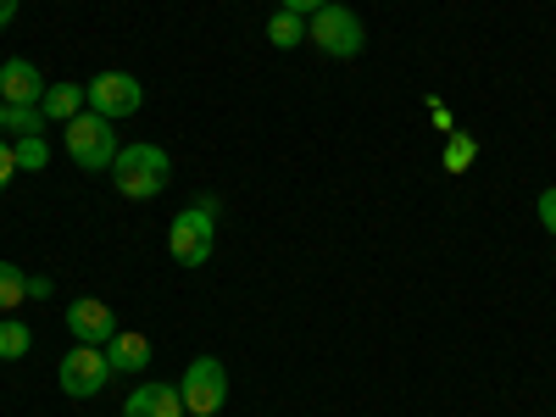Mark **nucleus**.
I'll list each match as a JSON object with an SVG mask.
<instances>
[{
  "mask_svg": "<svg viewBox=\"0 0 556 417\" xmlns=\"http://www.w3.org/2000/svg\"><path fill=\"white\" fill-rule=\"evenodd\" d=\"M112 184L128 201H156L173 184V156L162 146H123L112 162Z\"/></svg>",
  "mask_w": 556,
  "mask_h": 417,
  "instance_id": "1",
  "label": "nucleus"
},
{
  "mask_svg": "<svg viewBox=\"0 0 556 417\" xmlns=\"http://www.w3.org/2000/svg\"><path fill=\"white\" fill-rule=\"evenodd\" d=\"M212 245H217V201H195V206H184L167 228V256L178 267H206L212 262Z\"/></svg>",
  "mask_w": 556,
  "mask_h": 417,
  "instance_id": "2",
  "label": "nucleus"
},
{
  "mask_svg": "<svg viewBox=\"0 0 556 417\" xmlns=\"http://www.w3.org/2000/svg\"><path fill=\"white\" fill-rule=\"evenodd\" d=\"M62 146H67V156H73V167H84V173H112V162H117V123H106L101 112H78L73 123H67V134H62Z\"/></svg>",
  "mask_w": 556,
  "mask_h": 417,
  "instance_id": "3",
  "label": "nucleus"
},
{
  "mask_svg": "<svg viewBox=\"0 0 556 417\" xmlns=\"http://www.w3.org/2000/svg\"><path fill=\"white\" fill-rule=\"evenodd\" d=\"M306 39L317 45L323 56H334V62H351V56H362V45H367V28H362V17L351 12V7H323V12H312L306 17Z\"/></svg>",
  "mask_w": 556,
  "mask_h": 417,
  "instance_id": "4",
  "label": "nucleus"
},
{
  "mask_svg": "<svg viewBox=\"0 0 556 417\" xmlns=\"http://www.w3.org/2000/svg\"><path fill=\"white\" fill-rule=\"evenodd\" d=\"M178 395H184V412L190 417H217L228 406V367L217 356H195L178 379Z\"/></svg>",
  "mask_w": 556,
  "mask_h": 417,
  "instance_id": "5",
  "label": "nucleus"
},
{
  "mask_svg": "<svg viewBox=\"0 0 556 417\" xmlns=\"http://www.w3.org/2000/svg\"><path fill=\"white\" fill-rule=\"evenodd\" d=\"M84 96H89V112H101L106 123H123V117H134L139 106H146V89H139L134 73H101V78H89Z\"/></svg>",
  "mask_w": 556,
  "mask_h": 417,
  "instance_id": "6",
  "label": "nucleus"
},
{
  "mask_svg": "<svg viewBox=\"0 0 556 417\" xmlns=\"http://www.w3.org/2000/svg\"><path fill=\"white\" fill-rule=\"evenodd\" d=\"M112 379V362H106V345H73L62 356V390L73 401H89V395H101Z\"/></svg>",
  "mask_w": 556,
  "mask_h": 417,
  "instance_id": "7",
  "label": "nucleus"
},
{
  "mask_svg": "<svg viewBox=\"0 0 556 417\" xmlns=\"http://www.w3.org/2000/svg\"><path fill=\"white\" fill-rule=\"evenodd\" d=\"M67 334H73L78 345H112L117 312H112L101 295H78V301H67Z\"/></svg>",
  "mask_w": 556,
  "mask_h": 417,
  "instance_id": "8",
  "label": "nucleus"
},
{
  "mask_svg": "<svg viewBox=\"0 0 556 417\" xmlns=\"http://www.w3.org/2000/svg\"><path fill=\"white\" fill-rule=\"evenodd\" d=\"M0 101L7 106H39L45 101V78L34 62L12 56V62H0Z\"/></svg>",
  "mask_w": 556,
  "mask_h": 417,
  "instance_id": "9",
  "label": "nucleus"
},
{
  "mask_svg": "<svg viewBox=\"0 0 556 417\" xmlns=\"http://www.w3.org/2000/svg\"><path fill=\"white\" fill-rule=\"evenodd\" d=\"M123 417H190L184 412V395H178V384H139V390H128V401H123Z\"/></svg>",
  "mask_w": 556,
  "mask_h": 417,
  "instance_id": "10",
  "label": "nucleus"
},
{
  "mask_svg": "<svg viewBox=\"0 0 556 417\" xmlns=\"http://www.w3.org/2000/svg\"><path fill=\"white\" fill-rule=\"evenodd\" d=\"M151 340L146 334H128V329H117L112 334V345H106V362H112V374H146V362H151Z\"/></svg>",
  "mask_w": 556,
  "mask_h": 417,
  "instance_id": "11",
  "label": "nucleus"
},
{
  "mask_svg": "<svg viewBox=\"0 0 556 417\" xmlns=\"http://www.w3.org/2000/svg\"><path fill=\"white\" fill-rule=\"evenodd\" d=\"M89 106V96H84V84H45V101H39V112H45V123H73L78 112Z\"/></svg>",
  "mask_w": 556,
  "mask_h": 417,
  "instance_id": "12",
  "label": "nucleus"
},
{
  "mask_svg": "<svg viewBox=\"0 0 556 417\" xmlns=\"http://www.w3.org/2000/svg\"><path fill=\"white\" fill-rule=\"evenodd\" d=\"M267 39L278 45V51H295V45H306V17H295V12H273V17H267Z\"/></svg>",
  "mask_w": 556,
  "mask_h": 417,
  "instance_id": "13",
  "label": "nucleus"
},
{
  "mask_svg": "<svg viewBox=\"0 0 556 417\" xmlns=\"http://www.w3.org/2000/svg\"><path fill=\"white\" fill-rule=\"evenodd\" d=\"M23 301H28V273L17 262H0V312L12 317Z\"/></svg>",
  "mask_w": 556,
  "mask_h": 417,
  "instance_id": "14",
  "label": "nucleus"
},
{
  "mask_svg": "<svg viewBox=\"0 0 556 417\" xmlns=\"http://www.w3.org/2000/svg\"><path fill=\"white\" fill-rule=\"evenodd\" d=\"M473 162H479V139L462 134V128H451V134H445V173H468Z\"/></svg>",
  "mask_w": 556,
  "mask_h": 417,
  "instance_id": "15",
  "label": "nucleus"
},
{
  "mask_svg": "<svg viewBox=\"0 0 556 417\" xmlns=\"http://www.w3.org/2000/svg\"><path fill=\"white\" fill-rule=\"evenodd\" d=\"M28 351H34L28 323H17V317H0V362H23Z\"/></svg>",
  "mask_w": 556,
  "mask_h": 417,
  "instance_id": "16",
  "label": "nucleus"
},
{
  "mask_svg": "<svg viewBox=\"0 0 556 417\" xmlns=\"http://www.w3.org/2000/svg\"><path fill=\"white\" fill-rule=\"evenodd\" d=\"M12 156H17V173H39L45 162H51V146H45V134H28V139L12 146Z\"/></svg>",
  "mask_w": 556,
  "mask_h": 417,
  "instance_id": "17",
  "label": "nucleus"
},
{
  "mask_svg": "<svg viewBox=\"0 0 556 417\" xmlns=\"http://www.w3.org/2000/svg\"><path fill=\"white\" fill-rule=\"evenodd\" d=\"M7 128H12L17 139L45 134V112H39V106H7Z\"/></svg>",
  "mask_w": 556,
  "mask_h": 417,
  "instance_id": "18",
  "label": "nucleus"
},
{
  "mask_svg": "<svg viewBox=\"0 0 556 417\" xmlns=\"http://www.w3.org/2000/svg\"><path fill=\"white\" fill-rule=\"evenodd\" d=\"M534 212H540V223H545V235H556V190H540Z\"/></svg>",
  "mask_w": 556,
  "mask_h": 417,
  "instance_id": "19",
  "label": "nucleus"
},
{
  "mask_svg": "<svg viewBox=\"0 0 556 417\" xmlns=\"http://www.w3.org/2000/svg\"><path fill=\"white\" fill-rule=\"evenodd\" d=\"M323 7H329V0H278V12H295V17H312Z\"/></svg>",
  "mask_w": 556,
  "mask_h": 417,
  "instance_id": "20",
  "label": "nucleus"
},
{
  "mask_svg": "<svg viewBox=\"0 0 556 417\" xmlns=\"http://www.w3.org/2000/svg\"><path fill=\"white\" fill-rule=\"evenodd\" d=\"M12 173H17V156H12V146H7V139H0V190L12 184Z\"/></svg>",
  "mask_w": 556,
  "mask_h": 417,
  "instance_id": "21",
  "label": "nucleus"
},
{
  "mask_svg": "<svg viewBox=\"0 0 556 417\" xmlns=\"http://www.w3.org/2000/svg\"><path fill=\"white\" fill-rule=\"evenodd\" d=\"M429 117H434V128H445V134H451V128H456V123H451V112H445V106H440V101H429Z\"/></svg>",
  "mask_w": 556,
  "mask_h": 417,
  "instance_id": "22",
  "label": "nucleus"
},
{
  "mask_svg": "<svg viewBox=\"0 0 556 417\" xmlns=\"http://www.w3.org/2000/svg\"><path fill=\"white\" fill-rule=\"evenodd\" d=\"M51 295V278H28V301H45Z\"/></svg>",
  "mask_w": 556,
  "mask_h": 417,
  "instance_id": "23",
  "label": "nucleus"
},
{
  "mask_svg": "<svg viewBox=\"0 0 556 417\" xmlns=\"http://www.w3.org/2000/svg\"><path fill=\"white\" fill-rule=\"evenodd\" d=\"M17 7H23V0H0V28H7V23L17 17Z\"/></svg>",
  "mask_w": 556,
  "mask_h": 417,
  "instance_id": "24",
  "label": "nucleus"
},
{
  "mask_svg": "<svg viewBox=\"0 0 556 417\" xmlns=\"http://www.w3.org/2000/svg\"><path fill=\"white\" fill-rule=\"evenodd\" d=\"M0 134H7V101H0Z\"/></svg>",
  "mask_w": 556,
  "mask_h": 417,
  "instance_id": "25",
  "label": "nucleus"
}]
</instances>
